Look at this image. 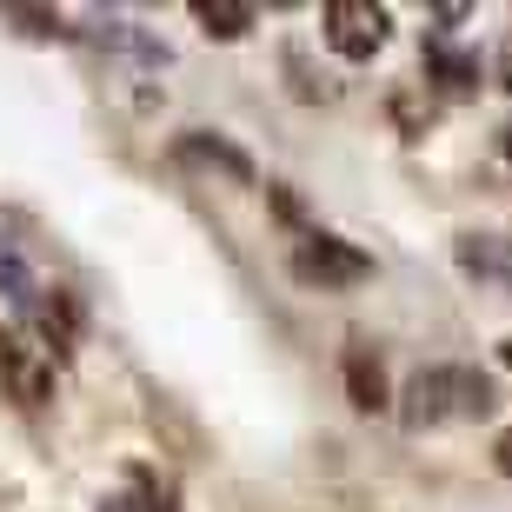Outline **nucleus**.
Wrapping results in <instances>:
<instances>
[{
  "label": "nucleus",
  "instance_id": "nucleus-13",
  "mask_svg": "<svg viewBox=\"0 0 512 512\" xmlns=\"http://www.w3.org/2000/svg\"><path fill=\"white\" fill-rule=\"evenodd\" d=\"M153 512H180V499H153Z\"/></svg>",
  "mask_w": 512,
  "mask_h": 512
},
{
  "label": "nucleus",
  "instance_id": "nucleus-16",
  "mask_svg": "<svg viewBox=\"0 0 512 512\" xmlns=\"http://www.w3.org/2000/svg\"><path fill=\"white\" fill-rule=\"evenodd\" d=\"M506 153H512V133H506Z\"/></svg>",
  "mask_w": 512,
  "mask_h": 512
},
{
  "label": "nucleus",
  "instance_id": "nucleus-11",
  "mask_svg": "<svg viewBox=\"0 0 512 512\" xmlns=\"http://www.w3.org/2000/svg\"><path fill=\"white\" fill-rule=\"evenodd\" d=\"M493 466H499V473H512V426L499 433V446H493Z\"/></svg>",
  "mask_w": 512,
  "mask_h": 512
},
{
  "label": "nucleus",
  "instance_id": "nucleus-15",
  "mask_svg": "<svg viewBox=\"0 0 512 512\" xmlns=\"http://www.w3.org/2000/svg\"><path fill=\"white\" fill-rule=\"evenodd\" d=\"M499 360H506V366H512V346H499Z\"/></svg>",
  "mask_w": 512,
  "mask_h": 512
},
{
  "label": "nucleus",
  "instance_id": "nucleus-12",
  "mask_svg": "<svg viewBox=\"0 0 512 512\" xmlns=\"http://www.w3.org/2000/svg\"><path fill=\"white\" fill-rule=\"evenodd\" d=\"M499 80H506V94H512V47H506V60H499Z\"/></svg>",
  "mask_w": 512,
  "mask_h": 512
},
{
  "label": "nucleus",
  "instance_id": "nucleus-14",
  "mask_svg": "<svg viewBox=\"0 0 512 512\" xmlns=\"http://www.w3.org/2000/svg\"><path fill=\"white\" fill-rule=\"evenodd\" d=\"M107 512H133V506H127V499H107Z\"/></svg>",
  "mask_w": 512,
  "mask_h": 512
},
{
  "label": "nucleus",
  "instance_id": "nucleus-10",
  "mask_svg": "<svg viewBox=\"0 0 512 512\" xmlns=\"http://www.w3.org/2000/svg\"><path fill=\"white\" fill-rule=\"evenodd\" d=\"M40 326H47L54 353H67V346H74V333H80V306H74V293H54V300L40 306Z\"/></svg>",
  "mask_w": 512,
  "mask_h": 512
},
{
  "label": "nucleus",
  "instance_id": "nucleus-6",
  "mask_svg": "<svg viewBox=\"0 0 512 512\" xmlns=\"http://www.w3.org/2000/svg\"><path fill=\"white\" fill-rule=\"evenodd\" d=\"M173 153L187 160V167H213V173H227L233 187H253V160L233 140H220V133H180L173 140Z\"/></svg>",
  "mask_w": 512,
  "mask_h": 512
},
{
  "label": "nucleus",
  "instance_id": "nucleus-8",
  "mask_svg": "<svg viewBox=\"0 0 512 512\" xmlns=\"http://www.w3.org/2000/svg\"><path fill=\"white\" fill-rule=\"evenodd\" d=\"M459 266H466V273H499V280H512V240H499V233H466V240H459Z\"/></svg>",
  "mask_w": 512,
  "mask_h": 512
},
{
  "label": "nucleus",
  "instance_id": "nucleus-7",
  "mask_svg": "<svg viewBox=\"0 0 512 512\" xmlns=\"http://www.w3.org/2000/svg\"><path fill=\"white\" fill-rule=\"evenodd\" d=\"M426 80H433L439 94H473L479 87V54H459V47L433 40V47H426Z\"/></svg>",
  "mask_w": 512,
  "mask_h": 512
},
{
  "label": "nucleus",
  "instance_id": "nucleus-5",
  "mask_svg": "<svg viewBox=\"0 0 512 512\" xmlns=\"http://www.w3.org/2000/svg\"><path fill=\"white\" fill-rule=\"evenodd\" d=\"M340 373H346V399H353V413H386V406H393L386 366H380V353H373L366 340H346Z\"/></svg>",
  "mask_w": 512,
  "mask_h": 512
},
{
  "label": "nucleus",
  "instance_id": "nucleus-2",
  "mask_svg": "<svg viewBox=\"0 0 512 512\" xmlns=\"http://www.w3.org/2000/svg\"><path fill=\"white\" fill-rule=\"evenodd\" d=\"M293 280L300 286H320V293H346V286L373 280V253H360L353 240L340 233H300V247H293Z\"/></svg>",
  "mask_w": 512,
  "mask_h": 512
},
{
  "label": "nucleus",
  "instance_id": "nucleus-3",
  "mask_svg": "<svg viewBox=\"0 0 512 512\" xmlns=\"http://www.w3.org/2000/svg\"><path fill=\"white\" fill-rule=\"evenodd\" d=\"M320 34L340 60H373L393 34V14L373 7V0H326L320 7Z\"/></svg>",
  "mask_w": 512,
  "mask_h": 512
},
{
  "label": "nucleus",
  "instance_id": "nucleus-9",
  "mask_svg": "<svg viewBox=\"0 0 512 512\" xmlns=\"http://www.w3.org/2000/svg\"><path fill=\"white\" fill-rule=\"evenodd\" d=\"M193 20H200L213 40H240V34H253V7H240V0H193Z\"/></svg>",
  "mask_w": 512,
  "mask_h": 512
},
{
  "label": "nucleus",
  "instance_id": "nucleus-4",
  "mask_svg": "<svg viewBox=\"0 0 512 512\" xmlns=\"http://www.w3.org/2000/svg\"><path fill=\"white\" fill-rule=\"evenodd\" d=\"M0 399H14L27 413L54 399V360H47V346H34L14 326H0Z\"/></svg>",
  "mask_w": 512,
  "mask_h": 512
},
{
  "label": "nucleus",
  "instance_id": "nucleus-1",
  "mask_svg": "<svg viewBox=\"0 0 512 512\" xmlns=\"http://www.w3.org/2000/svg\"><path fill=\"white\" fill-rule=\"evenodd\" d=\"M493 406H499L493 373H479V366H419L399 393L406 433H426V426H446V419H486Z\"/></svg>",
  "mask_w": 512,
  "mask_h": 512
}]
</instances>
